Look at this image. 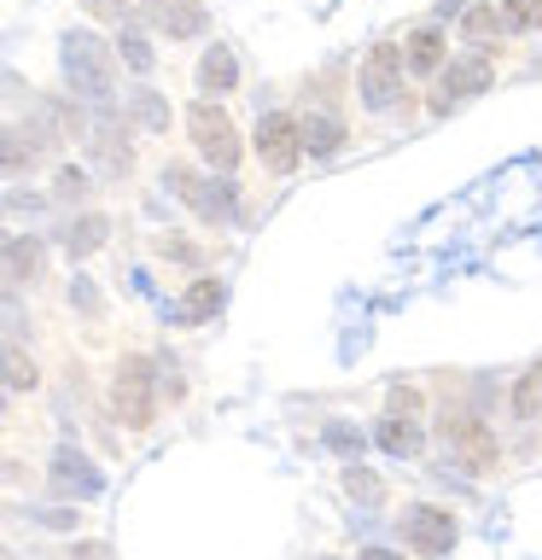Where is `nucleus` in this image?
I'll use <instances>...</instances> for the list:
<instances>
[{"label": "nucleus", "mask_w": 542, "mask_h": 560, "mask_svg": "<svg viewBox=\"0 0 542 560\" xmlns=\"http://www.w3.org/2000/svg\"><path fill=\"white\" fill-rule=\"evenodd\" d=\"M59 65H64V82L76 88L87 105H105L111 100V47L87 30H70L59 42Z\"/></svg>", "instance_id": "f257e3e1"}, {"label": "nucleus", "mask_w": 542, "mask_h": 560, "mask_svg": "<svg viewBox=\"0 0 542 560\" xmlns=\"http://www.w3.org/2000/svg\"><path fill=\"white\" fill-rule=\"evenodd\" d=\"M187 129H192V140H199V152L216 164L222 175L239 164V135H234V122H227V112L222 105H210V100H199L187 112Z\"/></svg>", "instance_id": "f03ea898"}, {"label": "nucleus", "mask_w": 542, "mask_h": 560, "mask_svg": "<svg viewBox=\"0 0 542 560\" xmlns=\"http://www.w3.org/2000/svg\"><path fill=\"white\" fill-rule=\"evenodd\" d=\"M111 409H117V420L129 432H140V427H152V368L140 362V357H129L117 368V385H111Z\"/></svg>", "instance_id": "7ed1b4c3"}, {"label": "nucleus", "mask_w": 542, "mask_h": 560, "mask_svg": "<svg viewBox=\"0 0 542 560\" xmlns=\"http://www.w3.org/2000/svg\"><path fill=\"white\" fill-rule=\"evenodd\" d=\"M257 158L269 170L286 175L297 158H304V122H292L286 112H269V117L257 122Z\"/></svg>", "instance_id": "20e7f679"}, {"label": "nucleus", "mask_w": 542, "mask_h": 560, "mask_svg": "<svg viewBox=\"0 0 542 560\" xmlns=\"http://www.w3.org/2000/svg\"><path fill=\"white\" fill-rule=\"evenodd\" d=\"M164 187L181 192L204 222H234V182H199L187 170H164Z\"/></svg>", "instance_id": "39448f33"}, {"label": "nucleus", "mask_w": 542, "mask_h": 560, "mask_svg": "<svg viewBox=\"0 0 542 560\" xmlns=\"http://www.w3.org/2000/svg\"><path fill=\"white\" fill-rule=\"evenodd\" d=\"M397 94H402V52L379 42L362 59V100L374 105V112H385V105H397Z\"/></svg>", "instance_id": "423d86ee"}, {"label": "nucleus", "mask_w": 542, "mask_h": 560, "mask_svg": "<svg viewBox=\"0 0 542 560\" xmlns=\"http://www.w3.org/2000/svg\"><path fill=\"white\" fill-rule=\"evenodd\" d=\"M444 432H449V450L461 455V467H472V472H490V467L502 462V450H496V438H490V427H484V420H472V415H455Z\"/></svg>", "instance_id": "0eeeda50"}, {"label": "nucleus", "mask_w": 542, "mask_h": 560, "mask_svg": "<svg viewBox=\"0 0 542 560\" xmlns=\"http://www.w3.org/2000/svg\"><path fill=\"white\" fill-rule=\"evenodd\" d=\"M490 77H496V65H490V52H472V59L449 65V77H444V88H437L432 112H449V105H461V100H472V94H484V88H490Z\"/></svg>", "instance_id": "6e6552de"}, {"label": "nucleus", "mask_w": 542, "mask_h": 560, "mask_svg": "<svg viewBox=\"0 0 542 560\" xmlns=\"http://www.w3.org/2000/svg\"><path fill=\"white\" fill-rule=\"evenodd\" d=\"M409 542L420 555H449L455 549V514L449 508H409Z\"/></svg>", "instance_id": "1a4fd4ad"}, {"label": "nucleus", "mask_w": 542, "mask_h": 560, "mask_svg": "<svg viewBox=\"0 0 542 560\" xmlns=\"http://www.w3.org/2000/svg\"><path fill=\"white\" fill-rule=\"evenodd\" d=\"M117 122H111V112H99L94 117V129H87V152H94V164L105 170V175H122L129 170V147H117Z\"/></svg>", "instance_id": "9d476101"}, {"label": "nucleus", "mask_w": 542, "mask_h": 560, "mask_svg": "<svg viewBox=\"0 0 542 560\" xmlns=\"http://www.w3.org/2000/svg\"><path fill=\"white\" fill-rule=\"evenodd\" d=\"M52 485H59V490H76V497H99L105 479L82 462L76 450H59V455H52Z\"/></svg>", "instance_id": "9b49d317"}, {"label": "nucleus", "mask_w": 542, "mask_h": 560, "mask_svg": "<svg viewBox=\"0 0 542 560\" xmlns=\"http://www.w3.org/2000/svg\"><path fill=\"white\" fill-rule=\"evenodd\" d=\"M157 30H164L169 42L204 35V7H199V0H169V7H157Z\"/></svg>", "instance_id": "f8f14e48"}, {"label": "nucleus", "mask_w": 542, "mask_h": 560, "mask_svg": "<svg viewBox=\"0 0 542 560\" xmlns=\"http://www.w3.org/2000/svg\"><path fill=\"white\" fill-rule=\"evenodd\" d=\"M216 310H222V280H192V292L169 310V322H204Z\"/></svg>", "instance_id": "ddd939ff"}, {"label": "nucleus", "mask_w": 542, "mask_h": 560, "mask_svg": "<svg viewBox=\"0 0 542 560\" xmlns=\"http://www.w3.org/2000/svg\"><path fill=\"white\" fill-rule=\"evenodd\" d=\"M234 82H239L234 52H227V47H210L204 59H199V88H204V94H227Z\"/></svg>", "instance_id": "4468645a"}, {"label": "nucleus", "mask_w": 542, "mask_h": 560, "mask_svg": "<svg viewBox=\"0 0 542 560\" xmlns=\"http://www.w3.org/2000/svg\"><path fill=\"white\" fill-rule=\"evenodd\" d=\"M35 269H42V245L24 240V234H12L7 240V287H24Z\"/></svg>", "instance_id": "2eb2a0df"}, {"label": "nucleus", "mask_w": 542, "mask_h": 560, "mask_svg": "<svg viewBox=\"0 0 542 560\" xmlns=\"http://www.w3.org/2000/svg\"><path fill=\"white\" fill-rule=\"evenodd\" d=\"M105 234H111V222H105V217H82V222L64 228V252L87 257V252H99V245H105Z\"/></svg>", "instance_id": "dca6fc26"}, {"label": "nucleus", "mask_w": 542, "mask_h": 560, "mask_svg": "<svg viewBox=\"0 0 542 560\" xmlns=\"http://www.w3.org/2000/svg\"><path fill=\"white\" fill-rule=\"evenodd\" d=\"M339 147H344V122L339 117H304V152L327 158V152H339Z\"/></svg>", "instance_id": "f3484780"}, {"label": "nucleus", "mask_w": 542, "mask_h": 560, "mask_svg": "<svg viewBox=\"0 0 542 560\" xmlns=\"http://www.w3.org/2000/svg\"><path fill=\"white\" fill-rule=\"evenodd\" d=\"M437 65H444V35L426 24L409 35V70H437Z\"/></svg>", "instance_id": "a211bd4d"}, {"label": "nucleus", "mask_w": 542, "mask_h": 560, "mask_svg": "<svg viewBox=\"0 0 542 560\" xmlns=\"http://www.w3.org/2000/svg\"><path fill=\"white\" fill-rule=\"evenodd\" d=\"M379 444L391 450V455H414L420 450V420H402V415H391L379 427Z\"/></svg>", "instance_id": "6ab92c4d"}, {"label": "nucleus", "mask_w": 542, "mask_h": 560, "mask_svg": "<svg viewBox=\"0 0 542 560\" xmlns=\"http://www.w3.org/2000/svg\"><path fill=\"white\" fill-rule=\"evenodd\" d=\"M514 415H519V420H537V415H542V362L519 380V392H514Z\"/></svg>", "instance_id": "aec40b11"}, {"label": "nucleus", "mask_w": 542, "mask_h": 560, "mask_svg": "<svg viewBox=\"0 0 542 560\" xmlns=\"http://www.w3.org/2000/svg\"><path fill=\"white\" fill-rule=\"evenodd\" d=\"M134 122H140V129H169V105L157 100L152 88H140V94H134Z\"/></svg>", "instance_id": "412c9836"}, {"label": "nucleus", "mask_w": 542, "mask_h": 560, "mask_svg": "<svg viewBox=\"0 0 542 560\" xmlns=\"http://www.w3.org/2000/svg\"><path fill=\"white\" fill-rule=\"evenodd\" d=\"M502 24L507 30H537L542 24V0H502Z\"/></svg>", "instance_id": "4be33fe9"}, {"label": "nucleus", "mask_w": 542, "mask_h": 560, "mask_svg": "<svg viewBox=\"0 0 542 560\" xmlns=\"http://www.w3.org/2000/svg\"><path fill=\"white\" fill-rule=\"evenodd\" d=\"M117 47H122V59H129V70H140V77H146V70L157 65V59H152V47H146V35H134V30H122V35H117Z\"/></svg>", "instance_id": "5701e85b"}, {"label": "nucleus", "mask_w": 542, "mask_h": 560, "mask_svg": "<svg viewBox=\"0 0 542 560\" xmlns=\"http://www.w3.org/2000/svg\"><path fill=\"white\" fill-rule=\"evenodd\" d=\"M344 490H350L356 502H379V497H385V485H379L367 467H356V462H350V472H344Z\"/></svg>", "instance_id": "b1692460"}, {"label": "nucleus", "mask_w": 542, "mask_h": 560, "mask_svg": "<svg viewBox=\"0 0 542 560\" xmlns=\"http://www.w3.org/2000/svg\"><path fill=\"white\" fill-rule=\"evenodd\" d=\"M461 35H467V42H490V35H496V7H467Z\"/></svg>", "instance_id": "393cba45"}, {"label": "nucleus", "mask_w": 542, "mask_h": 560, "mask_svg": "<svg viewBox=\"0 0 542 560\" xmlns=\"http://www.w3.org/2000/svg\"><path fill=\"white\" fill-rule=\"evenodd\" d=\"M7 385H12V392H30V385H35V362H24V350H17V345H7Z\"/></svg>", "instance_id": "a878e982"}, {"label": "nucleus", "mask_w": 542, "mask_h": 560, "mask_svg": "<svg viewBox=\"0 0 542 560\" xmlns=\"http://www.w3.org/2000/svg\"><path fill=\"white\" fill-rule=\"evenodd\" d=\"M52 192H59V199H82L87 192V175L70 164V170H59V182H52Z\"/></svg>", "instance_id": "bb28decb"}, {"label": "nucleus", "mask_w": 542, "mask_h": 560, "mask_svg": "<svg viewBox=\"0 0 542 560\" xmlns=\"http://www.w3.org/2000/svg\"><path fill=\"white\" fill-rule=\"evenodd\" d=\"M327 450H339V455H362V432H350V427H327Z\"/></svg>", "instance_id": "cd10ccee"}, {"label": "nucleus", "mask_w": 542, "mask_h": 560, "mask_svg": "<svg viewBox=\"0 0 542 560\" xmlns=\"http://www.w3.org/2000/svg\"><path fill=\"white\" fill-rule=\"evenodd\" d=\"M391 415H402V420H420V392H391Z\"/></svg>", "instance_id": "c85d7f7f"}, {"label": "nucleus", "mask_w": 542, "mask_h": 560, "mask_svg": "<svg viewBox=\"0 0 542 560\" xmlns=\"http://www.w3.org/2000/svg\"><path fill=\"white\" fill-rule=\"evenodd\" d=\"M47 525H59V532H70V525H76L82 514H70V508H47V514H42Z\"/></svg>", "instance_id": "c756f323"}, {"label": "nucleus", "mask_w": 542, "mask_h": 560, "mask_svg": "<svg viewBox=\"0 0 542 560\" xmlns=\"http://www.w3.org/2000/svg\"><path fill=\"white\" fill-rule=\"evenodd\" d=\"M70 298H76L82 310H94V304H99V298H94V287H87V280H76V287H70Z\"/></svg>", "instance_id": "7c9ffc66"}, {"label": "nucleus", "mask_w": 542, "mask_h": 560, "mask_svg": "<svg viewBox=\"0 0 542 560\" xmlns=\"http://www.w3.org/2000/svg\"><path fill=\"white\" fill-rule=\"evenodd\" d=\"M82 7L94 12V18H111V12H117V0H82Z\"/></svg>", "instance_id": "2f4dec72"}, {"label": "nucleus", "mask_w": 542, "mask_h": 560, "mask_svg": "<svg viewBox=\"0 0 542 560\" xmlns=\"http://www.w3.org/2000/svg\"><path fill=\"white\" fill-rule=\"evenodd\" d=\"M362 560H402V555H391V549H362Z\"/></svg>", "instance_id": "473e14b6"}, {"label": "nucleus", "mask_w": 542, "mask_h": 560, "mask_svg": "<svg viewBox=\"0 0 542 560\" xmlns=\"http://www.w3.org/2000/svg\"><path fill=\"white\" fill-rule=\"evenodd\" d=\"M129 7H140V0H129Z\"/></svg>", "instance_id": "72a5a7b5"}]
</instances>
